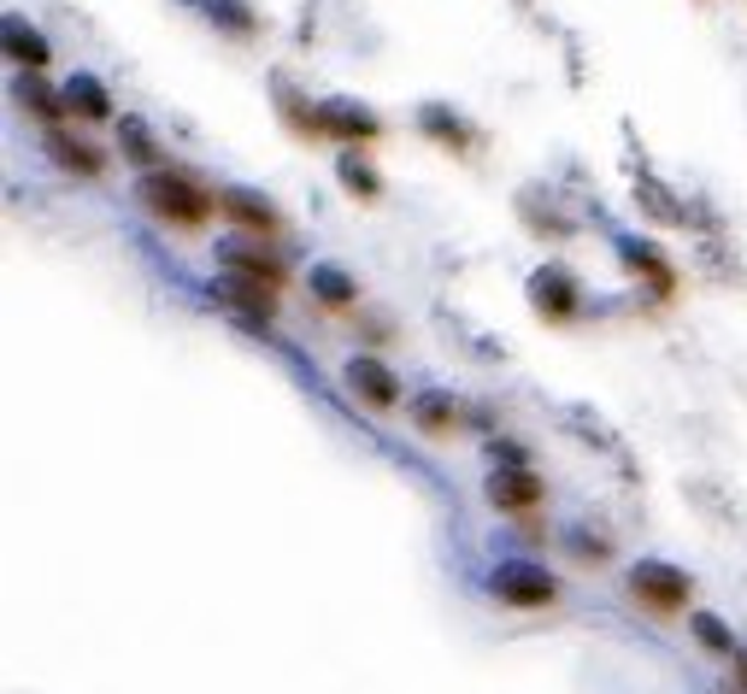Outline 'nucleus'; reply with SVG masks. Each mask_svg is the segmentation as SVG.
Here are the masks:
<instances>
[{
  "label": "nucleus",
  "instance_id": "obj_6",
  "mask_svg": "<svg viewBox=\"0 0 747 694\" xmlns=\"http://www.w3.org/2000/svg\"><path fill=\"white\" fill-rule=\"evenodd\" d=\"M54 154H59V165H77V172H100V154H95V147H83V142H65V135H54Z\"/></svg>",
  "mask_w": 747,
  "mask_h": 694
},
{
  "label": "nucleus",
  "instance_id": "obj_8",
  "mask_svg": "<svg viewBox=\"0 0 747 694\" xmlns=\"http://www.w3.org/2000/svg\"><path fill=\"white\" fill-rule=\"evenodd\" d=\"M318 289H325L330 307H348V283L342 277H330V271H318Z\"/></svg>",
  "mask_w": 747,
  "mask_h": 694
},
{
  "label": "nucleus",
  "instance_id": "obj_3",
  "mask_svg": "<svg viewBox=\"0 0 747 694\" xmlns=\"http://www.w3.org/2000/svg\"><path fill=\"white\" fill-rule=\"evenodd\" d=\"M495 595L506 606H548L553 601V583L541 577V571H530V565H506L501 577H495Z\"/></svg>",
  "mask_w": 747,
  "mask_h": 694
},
{
  "label": "nucleus",
  "instance_id": "obj_9",
  "mask_svg": "<svg viewBox=\"0 0 747 694\" xmlns=\"http://www.w3.org/2000/svg\"><path fill=\"white\" fill-rule=\"evenodd\" d=\"M736 665H741V683H747V653H736Z\"/></svg>",
  "mask_w": 747,
  "mask_h": 694
},
{
  "label": "nucleus",
  "instance_id": "obj_7",
  "mask_svg": "<svg viewBox=\"0 0 747 694\" xmlns=\"http://www.w3.org/2000/svg\"><path fill=\"white\" fill-rule=\"evenodd\" d=\"M694 630H701V641H706V648H718V653H736V641H729V636L718 630V618H694Z\"/></svg>",
  "mask_w": 747,
  "mask_h": 694
},
{
  "label": "nucleus",
  "instance_id": "obj_1",
  "mask_svg": "<svg viewBox=\"0 0 747 694\" xmlns=\"http://www.w3.org/2000/svg\"><path fill=\"white\" fill-rule=\"evenodd\" d=\"M142 200H147V212L165 218V224H177V230H200L212 218L218 200L212 195H200L189 177H177V172H165V177H147L142 183Z\"/></svg>",
  "mask_w": 747,
  "mask_h": 694
},
{
  "label": "nucleus",
  "instance_id": "obj_5",
  "mask_svg": "<svg viewBox=\"0 0 747 694\" xmlns=\"http://www.w3.org/2000/svg\"><path fill=\"white\" fill-rule=\"evenodd\" d=\"M488 500L506 506V513H524V506L541 500V483L524 477V471H518V477H495V483H488Z\"/></svg>",
  "mask_w": 747,
  "mask_h": 694
},
{
  "label": "nucleus",
  "instance_id": "obj_2",
  "mask_svg": "<svg viewBox=\"0 0 747 694\" xmlns=\"http://www.w3.org/2000/svg\"><path fill=\"white\" fill-rule=\"evenodd\" d=\"M630 595L648 606V613L671 618V613H683V606H689V577H683V571H671V565H636Z\"/></svg>",
  "mask_w": 747,
  "mask_h": 694
},
{
  "label": "nucleus",
  "instance_id": "obj_4",
  "mask_svg": "<svg viewBox=\"0 0 747 694\" xmlns=\"http://www.w3.org/2000/svg\"><path fill=\"white\" fill-rule=\"evenodd\" d=\"M348 383L360 388V395H365L371 406H377V412H388V406L400 400V383L388 377V371H383L377 360H353V365H348Z\"/></svg>",
  "mask_w": 747,
  "mask_h": 694
}]
</instances>
